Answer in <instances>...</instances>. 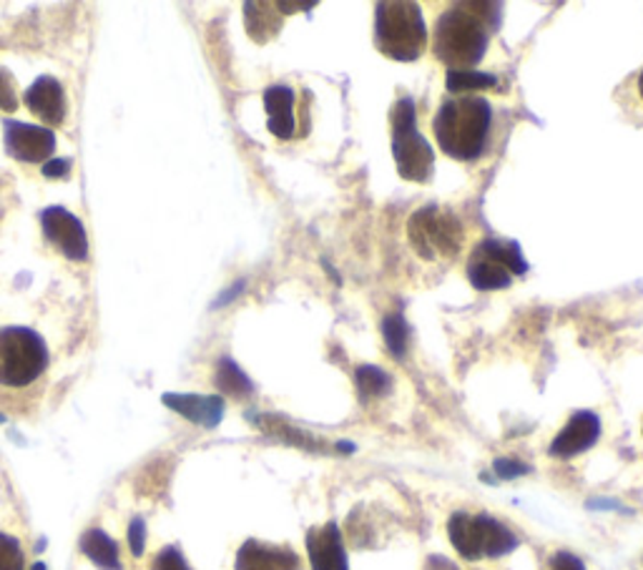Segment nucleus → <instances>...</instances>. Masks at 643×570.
<instances>
[{
  "label": "nucleus",
  "instance_id": "1",
  "mask_svg": "<svg viewBox=\"0 0 643 570\" xmlns=\"http://www.w3.org/2000/svg\"><path fill=\"white\" fill-rule=\"evenodd\" d=\"M500 23L498 3H455L437 18L433 51L447 71H473Z\"/></svg>",
  "mask_w": 643,
  "mask_h": 570
},
{
  "label": "nucleus",
  "instance_id": "2",
  "mask_svg": "<svg viewBox=\"0 0 643 570\" xmlns=\"http://www.w3.org/2000/svg\"><path fill=\"white\" fill-rule=\"evenodd\" d=\"M493 109L480 96H455L443 101L433 119L435 141L441 151L458 161H475L491 136Z\"/></svg>",
  "mask_w": 643,
  "mask_h": 570
},
{
  "label": "nucleus",
  "instance_id": "3",
  "mask_svg": "<svg viewBox=\"0 0 643 570\" xmlns=\"http://www.w3.org/2000/svg\"><path fill=\"white\" fill-rule=\"evenodd\" d=\"M374 46L393 61H418L428 48V26L420 5L410 0H382L374 5Z\"/></svg>",
  "mask_w": 643,
  "mask_h": 570
},
{
  "label": "nucleus",
  "instance_id": "4",
  "mask_svg": "<svg viewBox=\"0 0 643 570\" xmlns=\"http://www.w3.org/2000/svg\"><path fill=\"white\" fill-rule=\"evenodd\" d=\"M389 126H393V157L400 176L415 184H428L435 171V153L428 138L420 134L418 111L410 96H403L393 106Z\"/></svg>",
  "mask_w": 643,
  "mask_h": 570
},
{
  "label": "nucleus",
  "instance_id": "5",
  "mask_svg": "<svg viewBox=\"0 0 643 570\" xmlns=\"http://www.w3.org/2000/svg\"><path fill=\"white\" fill-rule=\"evenodd\" d=\"M447 535H450L453 548L466 560L503 558L518 548V537L512 535L510 528L485 512L480 516L453 512L447 520Z\"/></svg>",
  "mask_w": 643,
  "mask_h": 570
},
{
  "label": "nucleus",
  "instance_id": "6",
  "mask_svg": "<svg viewBox=\"0 0 643 570\" xmlns=\"http://www.w3.org/2000/svg\"><path fill=\"white\" fill-rule=\"evenodd\" d=\"M407 239L422 259L435 262V259H455L460 255L466 230L450 209L428 203L415 211L407 222Z\"/></svg>",
  "mask_w": 643,
  "mask_h": 570
},
{
  "label": "nucleus",
  "instance_id": "7",
  "mask_svg": "<svg viewBox=\"0 0 643 570\" xmlns=\"http://www.w3.org/2000/svg\"><path fill=\"white\" fill-rule=\"evenodd\" d=\"M46 342L28 327L0 330V385L28 387L46 372Z\"/></svg>",
  "mask_w": 643,
  "mask_h": 570
},
{
  "label": "nucleus",
  "instance_id": "8",
  "mask_svg": "<svg viewBox=\"0 0 643 570\" xmlns=\"http://www.w3.org/2000/svg\"><path fill=\"white\" fill-rule=\"evenodd\" d=\"M528 262L518 241L483 239L468 262V280L478 292H498L510 287L512 276H523Z\"/></svg>",
  "mask_w": 643,
  "mask_h": 570
},
{
  "label": "nucleus",
  "instance_id": "9",
  "mask_svg": "<svg viewBox=\"0 0 643 570\" xmlns=\"http://www.w3.org/2000/svg\"><path fill=\"white\" fill-rule=\"evenodd\" d=\"M40 226H44L46 239L53 244L61 255H66L73 262H84L88 257L86 226L78 216L63 207H48L40 211Z\"/></svg>",
  "mask_w": 643,
  "mask_h": 570
},
{
  "label": "nucleus",
  "instance_id": "10",
  "mask_svg": "<svg viewBox=\"0 0 643 570\" xmlns=\"http://www.w3.org/2000/svg\"><path fill=\"white\" fill-rule=\"evenodd\" d=\"M5 151L23 164H46L55 151V134L46 126L5 121Z\"/></svg>",
  "mask_w": 643,
  "mask_h": 570
},
{
  "label": "nucleus",
  "instance_id": "11",
  "mask_svg": "<svg viewBox=\"0 0 643 570\" xmlns=\"http://www.w3.org/2000/svg\"><path fill=\"white\" fill-rule=\"evenodd\" d=\"M598 437H601L598 414L591 410H578L573 412V418L568 420V425L556 435V439H553L548 453L553 458H560V460L576 458V455L591 450V447L598 443Z\"/></svg>",
  "mask_w": 643,
  "mask_h": 570
},
{
  "label": "nucleus",
  "instance_id": "12",
  "mask_svg": "<svg viewBox=\"0 0 643 570\" xmlns=\"http://www.w3.org/2000/svg\"><path fill=\"white\" fill-rule=\"evenodd\" d=\"M23 101H26L28 111L40 121H46L48 126H61L66 121V94H63V86L53 76L36 78L34 86L23 94Z\"/></svg>",
  "mask_w": 643,
  "mask_h": 570
},
{
  "label": "nucleus",
  "instance_id": "13",
  "mask_svg": "<svg viewBox=\"0 0 643 570\" xmlns=\"http://www.w3.org/2000/svg\"><path fill=\"white\" fill-rule=\"evenodd\" d=\"M237 570H302V560L287 545L247 541L237 553Z\"/></svg>",
  "mask_w": 643,
  "mask_h": 570
},
{
  "label": "nucleus",
  "instance_id": "14",
  "mask_svg": "<svg viewBox=\"0 0 643 570\" xmlns=\"http://www.w3.org/2000/svg\"><path fill=\"white\" fill-rule=\"evenodd\" d=\"M307 553L312 570H349L337 523L312 528L307 533Z\"/></svg>",
  "mask_w": 643,
  "mask_h": 570
},
{
  "label": "nucleus",
  "instance_id": "15",
  "mask_svg": "<svg viewBox=\"0 0 643 570\" xmlns=\"http://www.w3.org/2000/svg\"><path fill=\"white\" fill-rule=\"evenodd\" d=\"M166 407L182 414L194 425L201 428H217L224 418V400L219 395H178V393H166L164 397Z\"/></svg>",
  "mask_w": 643,
  "mask_h": 570
},
{
  "label": "nucleus",
  "instance_id": "16",
  "mask_svg": "<svg viewBox=\"0 0 643 570\" xmlns=\"http://www.w3.org/2000/svg\"><path fill=\"white\" fill-rule=\"evenodd\" d=\"M297 96L289 86H270L264 91V109H267V128L276 138H292L297 134V116H295Z\"/></svg>",
  "mask_w": 643,
  "mask_h": 570
},
{
  "label": "nucleus",
  "instance_id": "17",
  "mask_svg": "<svg viewBox=\"0 0 643 570\" xmlns=\"http://www.w3.org/2000/svg\"><path fill=\"white\" fill-rule=\"evenodd\" d=\"M81 553L91 560L94 566H99L101 570H121V556H119V545L113 537L106 535L101 528H91L81 535Z\"/></svg>",
  "mask_w": 643,
  "mask_h": 570
},
{
  "label": "nucleus",
  "instance_id": "18",
  "mask_svg": "<svg viewBox=\"0 0 643 570\" xmlns=\"http://www.w3.org/2000/svg\"><path fill=\"white\" fill-rule=\"evenodd\" d=\"M257 425L270 433L274 437L284 439V443L295 445V447H305V450H322V443L314 435H307L302 430L292 428L289 422H284L282 418H274V414H264V418L257 420Z\"/></svg>",
  "mask_w": 643,
  "mask_h": 570
},
{
  "label": "nucleus",
  "instance_id": "19",
  "mask_svg": "<svg viewBox=\"0 0 643 570\" xmlns=\"http://www.w3.org/2000/svg\"><path fill=\"white\" fill-rule=\"evenodd\" d=\"M214 382L224 395H232V397H247L255 393L251 380L237 368V362L230 360V357H222V360L217 362Z\"/></svg>",
  "mask_w": 643,
  "mask_h": 570
},
{
  "label": "nucleus",
  "instance_id": "20",
  "mask_svg": "<svg viewBox=\"0 0 643 570\" xmlns=\"http://www.w3.org/2000/svg\"><path fill=\"white\" fill-rule=\"evenodd\" d=\"M445 86L450 94H470V91H485V88L498 86L495 73H480V71H447Z\"/></svg>",
  "mask_w": 643,
  "mask_h": 570
},
{
  "label": "nucleus",
  "instance_id": "21",
  "mask_svg": "<svg viewBox=\"0 0 643 570\" xmlns=\"http://www.w3.org/2000/svg\"><path fill=\"white\" fill-rule=\"evenodd\" d=\"M355 382H357V393L362 395V400H370V397H385L389 389H393V377H389L385 370L372 368V364H362V368H357Z\"/></svg>",
  "mask_w": 643,
  "mask_h": 570
},
{
  "label": "nucleus",
  "instance_id": "22",
  "mask_svg": "<svg viewBox=\"0 0 643 570\" xmlns=\"http://www.w3.org/2000/svg\"><path fill=\"white\" fill-rule=\"evenodd\" d=\"M382 335H385L387 349L393 352L397 360H403L407 352V342H410V330H407V322L403 314H387L385 322H382Z\"/></svg>",
  "mask_w": 643,
  "mask_h": 570
},
{
  "label": "nucleus",
  "instance_id": "23",
  "mask_svg": "<svg viewBox=\"0 0 643 570\" xmlns=\"http://www.w3.org/2000/svg\"><path fill=\"white\" fill-rule=\"evenodd\" d=\"M26 568V558H23V548L18 537L0 533V570H23Z\"/></svg>",
  "mask_w": 643,
  "mask_h": 570
},
{
  "label": "nucleus",
  "instance_id": "24",
  "mask_svg": "<svg viewBox=\"0 0 643 570\" xmlns=\"http://www.w3.org/2000/svg\"><path fill=\"white\" fill-rule=\"evenodd\" d=\"M151 570H191L189 563H186L182 550L174 548V545H166V548H161L157 553V558H153Z\"/></svg>",
  "mask_w": 643,
  "mask_h": 570
},
{
  "label": "nucleus",
  "instance_id": "25",
  "mask_svg": "<svg viewBox=\"0 0 643 570\" xmlns=\"http://www.w3.org/2000/svg\"><path fill=\"white\" fill-rule=\"evenodd\" d=\"M18 109V91H15V80L11 73L0 66V113H11Z\"/></svg>",
  "mask_w": 643,
  "mask_h": 570
},
{
  "label": "nucleus",
  "instance_id": "26",
  "mask_svg": "<svg viewBox=\"0 0 643 570\" xmlns=\"http://www.w3.org/2000/svg\"><path fill=\"white\" fill-rule=\"evenodd\" d=\"M493 468H495V472H498V478H503V480L523 478V475H528V472H531V466H525V462L512 460V458H498Z\"/></svg>",
  "mask_w": 643,
  "mask_h": 570
},
{
  "label": "nucleus",
  "instance_id": "27",
  "mask_svg": "<svg viewBox=\"0 0 643 570\" xmlns=\"http://www.w3.org/2000/svg\"><path fill=\"white\" fill-rule=\"evenodd\" d=\"M128 545H132V553L136 558L144 556V550H146V523H144V518H134L132 525H128Z\"/></svg>",
  "mask_w": 643,
  "mask_h": 570
},
{
  "label": "nucleus",
  "instance_id": "28",
  "mask_svg": "<svg viewBox=\"0 0 643 570\" xmlns=\"http://www.w3.org/2000/svg\"><path fill=\"white\" fill-rule=\"evenodd\" d=\"M551 570H585V566H583L581 558L573 556V553L560 550V553H556V556H553Z\"/></svg>",
  "mask_w": 643,
  "mask_h": 570
},
{
  "label": "nucleus",
  "instance_id": "29",
  "mask_svg": "<svg viewBox=\"0 0 643 570\" xmlns=\"http://www.w3.org/2000/svg\"><path fill=\"white\" fill-rule=\"evenodd\" d=\"M69 171H71V159H51L44 164V174L48 178L69 176Z\"/></svg>",
  "mask_w": 643,
  "mask_h": 570
},
{
  "label": "nucleus",
  "instance_id": "30",
  "mask_svg": "<svg viewBox=\"0 0 643 570\" xmlns=\"http://www.w3.org/2000/svg\"><path fill=\"white\" fill-rule=\"evenodd\" d=\"M242 289H244V282H237V284H234V289H230V292H226V297H222V299H219V302H217L214 307H222V305H226V302H230V299H234V297H237V292H242Z\"/></svg>",
  "mask_w": 643,
  "mask_h": 570
},
{
  "label": "nucleus",
  "instance_id": "31",
  "mask_svg": "<svg viewBox=\"0 0 643 570\" xmlns=\"http://www.w3.org/2000/svg\"><path fill=\"white\" fill-rule=\"evenodd\" d=\"M337 447H339L342 453H353V450H355V445H349V443H339Z\"/></svg>",
  "mask_w": 643,
  "mask_h": 570
},
{
  "label": "nucleus",
  "instance_id": "32",
  "mask_svg": "<svg viewBox=\"0 0 643 570\" xmlns=\"http://www.w3.org/2000/svg\"><path fill=\"white\" fill-rule=\"evenodd\" d=\"M639 94H641V99H643V71H641V76H639Z\"/></svg>",
  "mask_w": 643,
  "mask_h": 570
},
{
  "label": "nucleus",
  "instance_id": "33",
  "mask_svg": "<svg viewBox=\"0 0 643 570\" xmlns=\"http://www.w3.org/2000/svg\"><path fill=\"white\" fill-rule=\"evenodd\" d=\"M30 570H46V566H44V563H36Z\"/></svg>",
  "mask_w": 643,
  "mask_h": 570
},
{
  "label": "nucleus",
  "instance_id": "34",
  "mask_svg": "<svg viewBox=\"0 0 643 570\" xmlns=\"http://www.w3.org/2000/svg\"><path fill=\"white\" fill-rule=\"evenodd\" d=\"M3 422H5V414H3V412H0V425H3Z\"/></svg>",
  "mask_w": 643,
  "mask_h": 570
},
{
  "label": "nucleus",
  "instance_id": "35",
  "mask_svg": "<svg viewBox=\"0 0 643 570\" xmlns=\"http://www.w3.org/2000/svg\"><path fill=\"white\" fill-rule=\"evenodd\" d=\"M447 570H455V566H450V563H447Z\"/></svg>",
  "mask_w": 643,
  "mask_h": 570
}]
</instances>
